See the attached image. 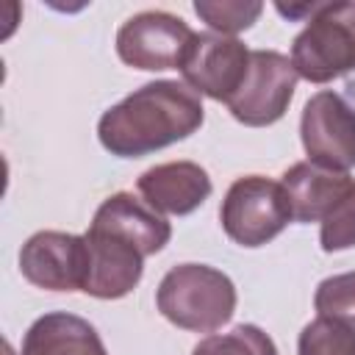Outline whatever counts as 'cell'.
Instances as JSON below:
<instances>
[{"label":"cell","mask_w":355,"mask_h":355,"mask_svg":"<svg viewBox=\"0 0 355 355\" xmlns=\"http://www.w3.org/2000/svg\"><path fill=\"white\" fill-rule=\"evenodd\" d=\"M202 119L205 108L194 89L183 80H153L100 116L97 139L116 158H141L189 139Z\"/></svg>","instance_id":"6da1fadb"},{"label":"cell","mask_w":355,"mask_h":355,"mask_svg":"<svg viewBox=\"0 0 355 355\" xmlns=\"http://www.w3.org/2000/svg\"><path fill=\"white\" fill-rule=\"evenodd\" d=\"M236 300L233 280L208 263H178L155 288L161 316L191 333H214L227 324L236 313Z\"/></svg>","instance_id":"7a4b0ae2"},{"label":"cell","mask_w":355,"mask_h":355,"mask_svg":"<svg viewBox=\"0 0 355 355\" xmlns=\"http://www.w3.org/2000/svg\"><path fill=\"white\" fill-rule=\"evenodd\" d=\"M291 64L308 83H330L355 69V3H319L294 36Z\"/></svg>","instance_id":"3957f363"},{"label":"cell","mask_w":355,"mask_h":355,"mask_svg":"<svg viewBox=\"0 0 355 355\" xmlns=\"http://www.w3.org/2000/svg\"><path fill=\"white\" fill-rule=\"evenodd\" d=\"M219 222L227 239H233L241 247H261L272 241L291 219V205L277 180H269L263 175H244L230 183L222 208Z\"/></svg>","instance_id":"277c9868"},{"label":"cell","mask_w":355,"mask_h":355,"mask_svg":"<svg viewBox=\"0 0 355 355\" xmlns=\"http://www.w3.org/2000/svg\"><path fill=\"white\" fill-rule=\"evenodd\" d=\"M197 33L169 11H141L128 17L116 31V55L144 72L183 69Z\"/></svg>","instance_id":"5b68a950"},{"label":"cell","mask_w":355,"mask_h":355,"mask_svg":"<svg viewBox=\"0 0 355 355\" xmlns=\"http://www.w3.org/2000/svg\"><path fill=\"white\" fill-rule=\"evenodd\" d=\"M297 80L300 75L288 55L277 50H252L247 78L230 97L227 108L233 119L247 128L275 125L288 111Z\"/></svg>","instance_id":"8992f818"},{"label":"cell","mask_w":355,"mask_h":355,"mask_svg":"<svg viewBox=\"0 0 355 355\" xmlns=\"http://www.w3.org/2000/svg\"><path fill=\"white\" fill-rule=\"evenodd\" d=\"M19 272L28 283L47 291H83L89 280L86 236L39 230L19 250Z\"/></svg>","instance_id":"52a82bcc"},{"label":"cell","mask_w":355,"mask_h":355,"mask_svg":"<svg viewBox=\"0 0 355 355\" xmlns=\"http://www.w3.org/2000/svg\"><path fill=\"white\" fill-rule=\"evenodd\" d=\"M300 139L308 161L349 172L355 166V108L336 92H316L300 116Z\"/></svg>","instance_id":"ba28073f"},{"label":"cell","mask_w":355,"mask_h":355,"mask_svg":"<svg viewBox=\"0 0 355 355\" xmlns=\"http://www.w3.org/2000/svg\"><path fill=\"white\" fill-rule=\"evenodd\" d=\"M250 55L252 50H247L236 36L197 33V42L180 69L183 83L216 103H230L247 78Z\"/></svg>","instance_id":"9c48e42d"},{"label":"cell","mask_w":355,"mask_h":355,"mask_svg":"<svg viewBox=\"0 0 355 355\" xmlns=\"http://www.w3.org/2000/svg\"><path fill=\"white\" fill-rule=\"evenodd\" d=\"M89 227L133 244L144 258L161 252L172 239V225L130 191H116L105 197L94 211Z\"/></svg>","instance_id":"30bf717a"},{"label":"cell","mask_w":355,"mask_h":355,"mask_svg":"<svg viewBox=\"0 0 355 355\" xmlns=\"http://www.w3.org/2000/svg\"><path fill=\"white\" fill-rule=\"evenodd\" d=\"M136 189L141 200L158 214L186 216L197 211L211 197V178L194 161H166L155 164L139 175Z\"/></svg>","instance_id":"8fae6325"},{"label":"cell","mask_w":355,"mask_h":355,"mask_svg":"<svg viewBox=\"0 0 355 355\" xmlns=\"http://www.w3.org/2000/svg\"><path fill=\"white\" fill-rule=\"evenodd\" d=\"M83 236L89 244V280L83 291L97 300H119L130 294L141 280L144 255L133 244L94 227Z\"/></svg>","instance_id":"7c38bea8"},{"label":"cell","mask_w":355,"mask_h":355,"mask_svg":"<svg viewBox=\"0 0 355 355\" xmlns=\"http://www.w3.org/2000/svg\"><path fill=\"white\" fill-rule=\"evenodd\" d=\"M294 222H322L355 186V180L347 172L322 166L316 161H297L283 172L280 180Z\"/></svg>","instance_id":"4fadbf2b"},{"label":"cell","mask_w":355,"mask_h":355,"mask_svg":"<svg viewBox=\"0 0 355 355\" xmlns=\"http://www.w3.org/2000/svg\"><path fill=\"white\" fill-rule=\"evenodd\" d=\"M19 355H108V349L86 319L53 311L28 327Z\"/></svg>","instance_id":"5bb4252c"},{"label":"cell","mask_w":355,"mask_h":355,"mask_svg":"<svg viewBox=\"0 0 355 355\" xmlns=\"http://www.w3.org/2000/svg\"><path fill=\"white\" fill-rule=\"evenodd\" d=\"M297 355H355V324L316 316L302 327Z\"/></svg>","instance_id":"9a60e30c"},{"label":"cell","mask_w":355,"mask_h":355,"mask_svg":"<svg viewBox=\"0 0 355 355\" xmlns=\"http://www.w3.org/2000/svg\"><path fill=\"white\" fill-rule=\"evenodd\" d=\"M191 355H277L275 341L255 324H239L230 333L205 336Z\"/></svg>","instance_id":"2e32d148"},{"label":"cell","mask_w":355,"mask_h":355,"mask_svg":"<svg viewBox=\"0 0 355 355\" xmlns=\"http://www.w3.org/2000/svg\"><path fill=\"white\" fill-rule=\"evenodd\" d=\"M194 14L222 36H233L239 31L252 28L263 14V3H241V0H197Z\"/></svg>","instance_id":"e0dca14e"},{"label":"cell","mask_w":355,"mask_h":355,"mask_svg":"<svg viewBox=\"0 0 355 355\" xmlns=\"http://www.w3.org/2000/svg\"><path fill=\"white\" fill-rule=\"evenodd\" d=\"M313 308L319 316L355 324V272H341V275L324 277L316 286Z\"/></svg>","instance_id":"ac0fdd59"},{"label":"cell","mask_w":355,"mask_h":355,"mask_svg":"<svg viewBox=\"0 0 355 355\" xmlns=\"http://www.w3.org/2000/svg\"><path fill=\"white\" fill-rule=\"evenodd\" d=\"M319 244L324 252H341L355 247V186L319 222Z\"/></svg>","instance_id":"d6986e66"}]
</instances>
